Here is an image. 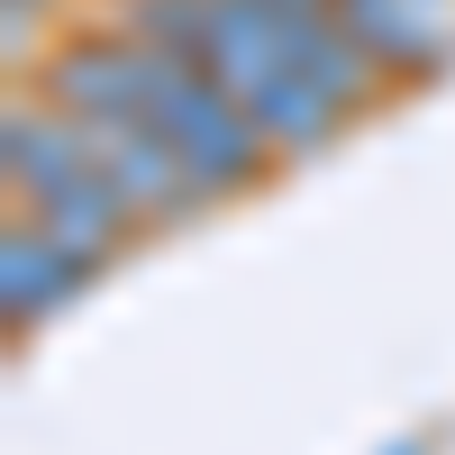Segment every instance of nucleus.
Here are the masks:
<instances>
[{"mask_svg":"<svg viewBox=\"0 0 455 455\" xmlns=\"http://www.w3.org/2000/svg\"><path fill=\"white\" fill-rule=\"evenodd\" d=\"M337 19L392 83H437L455 64V0H337Z\"/></svg>","mask_w":455,"mask_h":455,"instance_id":"7","label":"nucleus"},{"mask_svg":"<svg viewBox=\"0 0 455 455\" xmlns=\"http://www.w3.org/2000/svg\"><path fill=\"white\" fill-rule=\"evenodd\" d=\"M92 291V274L73 264L36 219L10 210V228H0V319H10V347H28L36 328H46L55 310H73V300Z\"/></svg>","mask_w":455,"mask_h":455,"instance_id":"6","label":"nucleus"},{"mask_svg":"<svg viewBox=\"0 0 455 455\" xmlns=\"http://www.w3.org/2000/svg\"><path fill=\"white\" fill-rule=\"evenodd\" d=\"M46 19V0H0V28H10V55H28V28Z\"/></svg>","mask_w":455,"mask_h":455,"instance_id":"8","label":"nucleus"},{"mask_svg":"<svg viewBox=\"0 0 455 455\" xmlns=\"http://www.w3.org/2000/svg\"><path fill=\"white\" fill-rule=\"evenodd\" d=\"M109 28L201 55L219 83L237 92V109L264 128V146H274L283 164H310V156H328V146L355 128L347 109L283 55V36L264 28L255 0H109Z\"/></svg>","mask_w":455,"mask_h":455,"instance_id":"1","label":"nucleus"},{"mask_svg":"<svg viewBox=\"0 0 455 455\" xmlns=\"http://www.w3.org/2000/svg\"><path fill=\"white\" fill-rule=\"evenodd\" d=\"M36 92H46L64 119L100 146V164L128 182V201L146 210V228H192L201 210H219V201L201 192V173L173 156L156 100L137 92V73H128V55H119V36H109V28L55 46L46 64H36Z\"/></svg>","mask_w":455,"mask_h":455,"instance_id":"3","label":"nucleus"},{"mask_svg":"<svg viewBox=\"0 0 455 455\" xmlns=\"http://www.w3.org/2000/svg\"><path fill=\"white\" fill-rule=\"evenodd\" d=\"M100 28H109V19H100ZM109 36H119V55H128V73H137V92L156 100V119H164V137H173V156L201 173V192H210V201H246V192H264V182H274L283 156L264 146V128L237 109V92H228L201 55L156 46V36H128V28H109Z\"/></svg>","mask_w":455,"mask_h":455,"instance_id":"4","label":"nucleus"},{"mask_svg":"<svg viewBox=\"0 0 455 455\" xmlns=\"http://www.w3.org/2000/svg\"><path fill=\"white\" fill-rule=\"evenodd\" d=\"M264 10V28L283 36V55L310 73V83L347 109V119H364V109H383V92H392V73L364 55V36L337 19V0H255Z\"/></svg>","mask_w":455,"mask_h":455,"instance_id":"5","label":"nucleus"},{"mask_svg":"<svg viewBox=\"0 0 455 455\" xmlns=\"http://www.w3.org/2000/svg\"><path fill=\"white\" fill-rule=\"evenodd\" d=\"M373 455H428V437H392V446H373Z\"/></svg>","mask_w":455,"mask_h":455,"instance_id":"9","label":"nucleus"},{"mask_svg":"<svg viewBox=\"0 0 455 455\" xmlns=\"http://www.w3.org/2000/svg\"><path fill=\"white\" fill-rule=\"evenodd\" d=\"M0 173H10V210L36 219L92 283L146 237V210L128 201V182L100 164V146L73 128L46 92L36 100L19 92L10 109H0Z\"/></svg>","mask_w":455,"mask_h":455,"instance_id":"2","label":"nucleus"}]
</instances>
